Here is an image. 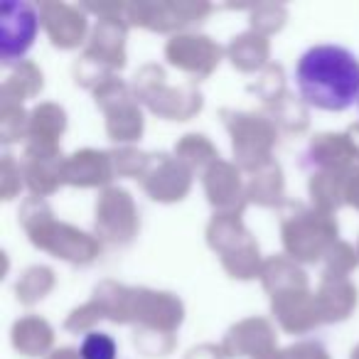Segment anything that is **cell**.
Here are the masks:
<instances>
[{
  "label": "cell",
  "instance_id": "6da1fadb",
  "mask_svg": "<svg viewBox=\"0 0 359 359\" xmlns=\"http://www.w3.org/2000/svg\"><path fill=\"white\" fill-rule=\"evenodd\" d=\"M295 86L313 109L347 111L359 101V57L342 45L308 47L295 65Z\"/></svg>",
  "mask_w": 359,
  "mask_h": 359
},
{
  "label": "cell",
  "instance_id": "7a4b0ae2",
  "mask_svg": "<svg viewBox=\"0 0 359 359\" xmlns=\"http://www.w3.org/2000/svg\"><path fill=\"white\" fill-rule=\"evenodd\" d=\"M40 30L37 13L27 3L8 0L3 3V20H0V55L3 62H18L27 55Z\"/></svg>",
  "mask_w": 359,
  "mask_h": 359
},
{
  "label": "cell",
  "instance_id": "3957f363",
  "mask_svg": "<svg viewBox=\"0 0 359 359\" xmlns=\"http://www.w3.org/2000/svg\"><path fill=\"white\" fill-rule=\"evenodd\" d=\"M81 359H116V342L104 332H89L81 342Z\"/></svg>",
  "mask_w": 359,
  "mask_h": 359
}]
</instances>
